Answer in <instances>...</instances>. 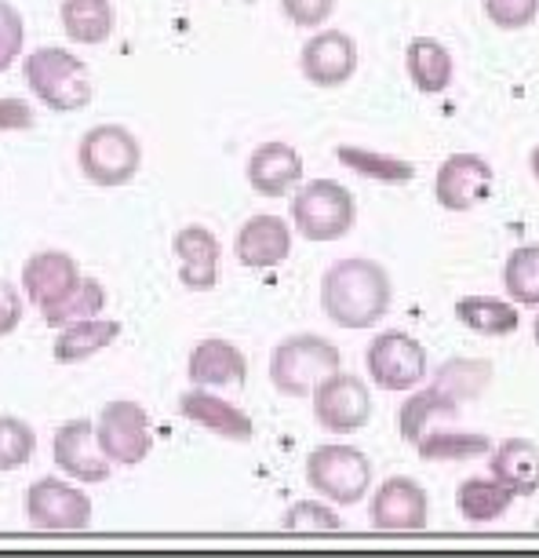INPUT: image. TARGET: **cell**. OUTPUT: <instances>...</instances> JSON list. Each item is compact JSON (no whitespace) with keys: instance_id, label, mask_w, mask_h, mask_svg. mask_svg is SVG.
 Listing matches in <instances>:
<instances>
[{"instance_id":"6da1fadb","label":"cell","mask_w":539,"mask_h":558,"mask_svg":"<svg viewBox=\"0 0 539 558\" xmlns=\"http://www.w3.org/2000/svg\"><path fill=\"white\" fill-rule=\"evenodd\" d=\"M394 303V281L376 259H335L321 274V311L340 329H372Z\"/></svg>"},{"instance_id":"7a4b0ae2","label":"cell","mask_w":539,"mask_h":558,"mask_svg":"<svg viewBox=\"0 0 539 558\" xmlns=\"http://www.w3.org/2000/svg\"><path fill=\"white\" fill-rule=\"evenodd\" d=\"M23 73L29 92L37 102H45L56 113H77L88 110L95 99V77L88 62L77 59L66 48H37L34 56L23 59Z\"/></svg>"},{"instance_id":"3957f363","label":"cell","mask_w":539,"mask_h":558,"mask_svg":"<svg viewBox=\"0 0 539 558\" xmlns=\"http://www.w3.org/2000/svg\"><path fill=\"white\" fill-rule=\"evenodd\" d=\"M343 368V354L332 340L317 332H295L273 347L270 384L284 398H310L314 387Z\"/></svg>"},{"instance_id":"277c9868","label":"cell","mask_w":539,"mask_h":558,"mask_svg":"<svg viewBox=\"0 0 539 558\" xmlns=\"http://www.w3.org/2000/svg\"><path fill=\"white\" fill-rule=\"evenodd\" d=\"M306 486L335 508H351L372 489V460L357 446H346V441L317 446L306 457Z\"/></svg>"},{"instance_id":"5b68a950","label":"cell","mask_w":539,"mask_h":558,"mask_svg":"<svg viewBox=\"0 0 539 558\" xmlns=\"http://www.w3.org/2000/svg\"><path fill=\"white\" fill-rule=\"evenodd\" d=\"M77 165L95 186H128L143 168V143L124 124H95L81 135Z\"/></svg>"},{"instance_id":"8992f818","label":"cell","mask_w":539,"mask_h":558,"mask_svg":"<svg viewBox=\"0 0 539 558\" xmlns=\"http://www.w3.org/2000/svg\"><path fill=\"white\" fill-rule=\"evenodd\" d=\"M357 223L354 194L335 179H310L292 202V227L306 241H340Z\"/></svg>"},{"instance_id":"52a82bcc","label":"cell","mask_w":539,"mask_h":558,"mask_svg":"<svg viewBox=\"0 0 539 558\" xmlns=\"http://www.w3.org/2000/svg\"><path fill=\"white\" fill-rule=\"evenodd\" d=\"M95 438H99V449L113 468H139L154 452L150 413L139 402H132V398H113V402L99 409Z\"/></svg>"},{"instance_id":"ba28073f","label":"cell","mask_w":539,"mask_h":558,"mask_svg":"<svg viewBox=\"0 0 539 558\" xmlns=\"http://www.w3.org/2000/svg\"><path fill=\"white\" fill-rule=\"evenodd\" d=\"M365 368H368V380L376 387L394 395H408L412 387L427 380V368H430L427 347L401 329L379 332L365 351Z\"/></svg>"},{"instance_id":"9c48e42d","label":"cell","mask_w":539,"mask_h":558,"mask_svg":"<svg viewBox=\"0 0 539 558\" xmlns=\"http://www.w3.org/2000/svg\"><path fill=\"white\" fill-rule=\"evenodd\" d=\"M26 519L45 533H81L95 519V504L81 486L48 475L26 489Z\"/></svg>"},{"instance_id":"30bf717a","label":"cell","mask_w":539,"mask_h":558,"mask_svg":"<svg viewBox=\"0 0 539 558\" xmlns=\"http://www.w3.org/2000/svg\"><path fill=\"white\" fill-rule=\"evenodd\" d=\"M310 402H314V420L329 435H357L372 420V391H368V384L343 373V368L314 387Z\"/></svg>"},{"instance_id":"8fae6325","label":"cell","mask_w":539,"mask_h":558,"mask_svg":"<svg viewBox=\"0 0 539 558\" xmlns=\"http://www.w3.org/2000/svg\"><path fill=\"white\" fill-rule=\"evenodd\" d=\"M492 183L495 172L481 154H449L438 165L434 197L445 213H474V208L489 202Z\"/></svg>"},{"instance_id":"7c38bea8","label":"cell","mask_w":539,"mask_h":558,"mask_svg":"<svg viewBox=\"0 0 539 558\" xmlns=\"http://www.w3.org/2000/svg\"><path fill=\"white\" fill-rule=\"evenodd\" d=\"M51 460L59 471H66V478L81 482V486H99L113 471V463L99 449V438H95V420H66L51 438Z\"/></svg>"},{"instance_id":"4fadbf2b","label":"cell","mask_w":539,"mask_h":558,"mask_svg":"<svg viewBox=\"0 0 539 558\" xmlns=\"http://www.w3.org/2000/svg\"><path fill=\"white\" fill-rule=\"evenodd\" d=\"M368 519L383 533H419L430 522V497L416 478L394 475L372 493Z\"/></svg>"},{"instance_id":"5bb4252c","label":"cell","mask_w":539,"mask_h":558,"mask_svg":"<svg viewBox=\"0 0 539 558\" xmlns=\"http://www.w3.org/2000/svg\"><path fill=\"white\" fill-rule=\"evenodd\" d=\"M357 45L343 29H317L299 51V73L314 88H343L357 73Z\"/></svg>"},{"instance_id":"9a60e30c","label":"cell","mask_w":539,"mask_h":558,"mask_svg":"<svg viewBox=\"0 0 539 558\" xmlns=\"http://www.w3.org/2000/svg\"><path fill=\"white\" fill-rule=\"evenodd\" d=\"M81 278L84 274L77 267V259L59 248L34 252V256L23 263V292L40 314L48 307H56L59 300H66L70 292L77 289Z\"/></svg>"},{"instance_id":"2e32d148","label":"cell","mask_w":539,"mask_h":558,"mask_svg":"<svg viewBox=\"0 0 539 558\" xmlns=\"http://www.w3.org/2000/svg\"><path fill=\"white\" fill-rule=\"evenodd\" d=\"M234 256L248 270L281 267L292 256V223L273 213H259L245 219L234 234Z\"/></svg>"},{"instance_id":"e0dca14e","label":"cell","mask_w":539,"mask_h":558,"mask_svg":"<svg viewBox=\"0 0 539 558\" xmlns=\"http://www.w3.org/2000/svg\"><path fill=\"white\" fill-rule=\"evenodd\" d=\"M179 413H183L189 424L211 430V435L226 438V441H252L256 438V424L245 409H237L226 398L211 395V387H189V391L179 398Z\"/></svg>"},{"instance_id":"ac0fdd59","label":"cell","mask_w":539,"mask_h":558,"mask_svg":"<svg viewBox=\"0 0 539 558\" xmlns=\"http://www.w3.org/2000/svg\"><path fill=\"white\" fill-rule=\"evenodd\" d=\"M186 380L194 387H241L248 380V357L234 340L208 336L189 351Z\"/></svg>"},{"instance_id":"d6986e66","label":"cell","mask_w":539,"mask_h":558,"mask_svg":"<svg viewBox=\"0 0 539 558\" xmlns=\"http://www.w3.org/2000/svg\"><path fill=\"white\" fill-rule=\"evenodd\" d=\"M172 252L179 259V281L189 292H208L219 281V256H223V248H219V238L208 227L189 223L175 230Z\"/></svg>"},{"instance_id":"ffe728a7","label":"cell","mask_w":539,"mask_h":558,"mask_svg":"<svg viewBox=\"0 0 539 558\" xmlns=\"http://www.w3.org/2000/svg\"><path fill=\"white\" fill-rule=\"evenodd\" d=\"M245 172L259 197H289L303 183V157L289 143H259Z\"/></svg>"},{"instance_id":"44dd1931","label":"cell","mask_w":539,"mask_h":558,"mask_svg":"<svg viewBox=\"0 0 539 558\" xmlns=\"http://www.w3.org/2000/svg\"><path fill=\"white\" fill-rule=\"evenodd\" d=\"M456 416H460V402L441 384L430 380V387H412L408 398L401 402L397 430H401V438H405L408 446H416V441L427 435L438 420H456Z\"/></svg>"},{"instance_id":"7402d4cb","label":"cell","mask_w":539,"mask_h":558,"mask_svg":"<svg viewBox=\"0 0 539 558\" xmlns=\"http://www.w3.org/2000/svg\"><path fill=\"white\" fill-rule=\"evenodd\" d=\"M489 457V475L514 489V497H532L539 489V446L532 438H503Z\"/></svg>"},{"instance_id":"603a6c76","label":"cell","mask_w":539,"mask_h":558,"mask_svg":"<svg viewBox=\"0 0 539 558\" xmlns=\"http://www.w3.org/2000/svg\"><path fill=\"white\" fill-rule=\"evenodd\" d=\"M118 340H121V322L102 318L99 314V318H84L77 325L59 329L56 347H51V357H56L59 365H81L95 354L110 351Z\"/></svg>"},{"instance_id":"cb8c5ba5","label":"cell","mask_w":539,"mask_h":558,"mask_svg":"<svg viewBox=\"0 0 539 558\" xmlns=\"http://www.w3.org/2000/svg\"><path fill=\"white\" fill-rule=\"evenodd\" d=\"M405 70L408 81L416 84L422 96H438L452 84V73H456V62H452V51L434 37H416L408 40L405 48Z\"/></svg>"},{"instance_id":"d4e9b609","label":"cell","mask_w":539,"mask_h":558,"mask_svg":"<svg viewBox=\"0 0 539 558\" xmlns=\"http://www.w3.org/2000/svg\"><path fill=\"white\" fill-rule=\"evenodd\" d=\"M514 489H506L500 478H463L456 489V511L470 525H492L514 508Z\"/></svg>"},{"instance_id":"484cf974","label":"cell","mask_w":539,"mask_h":558,"mask_svg":"<svg viewBox=\"0 0 539 558\" xmlns=\"http://www.w3.org/2000/svg\"><path fill=\"white\" fill-rule=\"evenodd\" d=\"M456 322L474 336L500 340V336L517 332L522 314H517V303L503 296H463L456 300Z\"/></svg>"},{"instance_id":"4316f807","label":"cell","mask_w":539,"mask_h":558,"mask_svg":"<svg viewBox=\"0 0 539 558\" xmlns=\"http://www.w3.org/2000/svg\"><path fill=\"white\" fill-rule=\"evenodd\" d=\"M59 23L73 45H106L113 34V4L110 0H62Z\"/></svg>"},{"instance_id":"83f0119b","label":"cell","mask_w":539,"mask_h":558,"mask_svg":"<svg viewBox=\"0 0 539 558\" xmlns=\"http://www.w3.org/2000/svg\"><path fill=\"white\" fill-rule=\"evenodd\" d=\"M419 460L430 463H463L474 457H489L492 438L489 435H470V430H445V427H430L416 446Z\"/></svg>"},{"instance_id":"f1b7e54d","label":"cell","mask_w":539,"mask_h":558,"mask_svg":"<svg viewBox=\"0 0 539 558\" xmlns=\"http://www.w3.org/2000/svg\"><path fill=\"white\" fill-rule=\"evenodd\" d=\"M340 165H346L351 172L365 175V179H376V183H390V186H401V183H412L416 179V165L405 161V157H394V154H379V150H368V146H340L335 150Z\"/></svg>"},{"instance_id":"f546056e","label":"cell","mask_w":539,"mask_h":558,"mask_svg":"<svg viewBox=\"0 0 539 558\" xmlns=\"http://www.w3.org/2000/svg\"><path fill=\"white\" fill-rule=\"evenodd\" d=\"M434 384H441L456 402H474L489 391L492 384V362L489 357H449L434 373Z\"/></svg>"},{"instance_id":"4dcf8cb0","label":"cell","mask_w":539,"mask_h":558,"mask_svg":"<svg viewBox=\"0 0 539 558\" xmlns=\"http://www.w3.org/2000/svg\"><path fill=\"white\" fill-rule=\"evenodd\" d=\"M503 292L517 307H539V245H517L506 256Z\"/></svg>"},{"instance_id":"1f68e13d","label":"cell","mask_w":539,"mask_h":558,"mask_svg":"<svg viewBox=\"0 0 539 558\" xmlns=\"http://www.w3.org/2000/svg\"><path fill=\"white\" fill-rule=\"evenodd\" d=\"M106 307V289L102 281L95 278H81L77 289L70 292L66 300H59L56 307L45 311V325H51V329H66V325H77L84 318H99Z\"/></svg>"},{"instance_id":"d6a6232c","label":"cell","mask_w":539,"mask_h":558,"mask_svg":"<svg viewBox=\"0 0 539 558\" xmlns=\"http://www.w3.org/2000/svg\"><path fill=\"white\" fill-rule=\"evenodd\" d=\"M37 430L19 416H0V471H19L34 460Z\"/></svg>"},{"instance_id":"836d02e7","label":"cell","mask_w":539,"mask_h":558,"mask_svg":"<svg viewBox=\"0 0 539 558\" xmlns=\"http://www.w3.org/2000/svg\"><path fill=\"white\" fill-rule=\"evenodd\" d=\"M281 525L292 533H340L343 519L332 511L329 500H299L281 514Z\"/></svg>"},{"instance_id":"e575fe53","label":"cell","mask_w":539,"mask_h":558,"mask_svg":"<svg viewBox=\"0 0 539 558\" xmlns=\"http://www.w3.org/2000/svg\"><path fill=\"white\" fill-rule=\"evenodd\" d=\"M485 15L495 29H528L539 19V0H481Z\"/></svg>"},{"instance_id":"d590c367","label":"cell","mask_w":539,"mask_h":558,"mask_svg":"<svg viewBox=\"0 0 539 558\" xmlns=\"http://www.w3.org/2000/svg\"><path fill=\"white\" fill-rule=\"evenodd\" d=\"M23 48H26V23H23V15H19L15 4L0 0V73L12 66L19 56H23Z\"/></svg>"},{"instance_id":"8d00e7d4","label":"cell","mask_w":539,"mask_h":558,"mask_svg":"<svg viewBox=\"0 0 539 558\" xmlns=\"http://www.w3.org/2000/svg\"><path fill=\"white\" fill-rule=\"evenodd\" d=\"M281 12L289 15L292 26L321 29L335 15V0H281Z\"/></svg>"},{"instance_id":"74e56055","label":"cell","mask_w":539,"mask_h":558,"mask_svg":"<svg viewBox=\"0 0 539 558\" xmlns=\"http://www.w3.org/2000/svg\"><path fill=\"white\" fill-rule=\"evenodd\" d=\"M23 311H26V303H23V296H19V289L12 286V281L0 278V340L19 329Z\"/></svg>"},{"instance_id":"f35d334b","label":"cell","mask_w":539,"mask_h":558,"mask_svg":"<svg viewBox=\"0 0 539 558\" xmlns=\"http://www.w3.org/2000/svg\"><path fill=\"white\" fill-rule=\"evenodd\" d=\"M37 113L26 99H0V132H29Z\"/></svg>"},{"instance_id":"ab89813d","label":"cell","mask_w":539,"mask_h":558,"mask_svg":"<svg viewBox=\"0 0 539 558\" xmlns=\"http://www.w3.org/2000/svg\"><path fill=\"white\" fill-rule=\"evenodd\" d=\"M528 168H532V175H536V183H539V146L532 150V157H528Z\"/></svg>"},{"instance_id":"60d3db41","label":"cell","mask_w":539,"mask_h":558,"mask_svg":"<svg viewBox=\"0 0 539 558\" xmlns=\"http://www.w3.org/2000/svg\"><path fill=\"white\" fill-rule=\"evenodd\" d=\"M532 340H536V347H539V318H536V325H532Z\"/></svg>"}]
</instances>
